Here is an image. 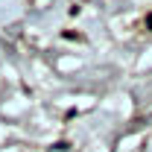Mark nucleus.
I'll list each match as a JSON object with an SVG mask.
<instances>
[{
	"label": "nucleus",
	"instance_id": "f257e3e1",
	"mask_svg": "<svg viewBox=\"0 0 152 152\" xmlns=\"http://www.w3.org/2000/svg\"><path fill=\"white\" fill-rule=\"evenodd\" d=\"M146 26H149V29H152V15H149V20H146Z\"/></svg>",
	"mask_w": 152,
	"mask_h": 152
}]
</instances>
